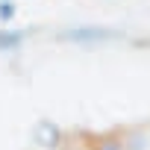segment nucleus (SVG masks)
Segmentation results:
<instances>
[{"instance_id": "obj_1", "label": "nucleus", "mask_w": 150, "mask_h": 150, "mask_svg": "<svg viewBox=\"0 0 150 150\" xmlns=\"http://www.w3.org/2000/svg\"><path fill=\"white\" fill-rule=\"evenodd\" d=\"M33 138H35L38 144H44V147H56L62 135H59V127H56V124H50V121H38Z\"/></svg>"}, {"instance_id": "obj_2", "label": "nucleus", "mask_w": 150, "mask_h": 150, "mask_svg": "<svg viewBox=\"0 0 150 150\" xmlns=\"http://www.w3.org/2000/svg\"><path fill=\"white\" fill-rule=\"evenodd\" d=\"M91 150H124L121 132H103V135H94Z\"/></svg>"}, {"instance_id": "obj_3", "label": "nucleus", "mask_w": 150, "mask_h": 150, "mask_svg": "<svg viewBox=\"0 0 150 150\" xmlns=\"http://www.w3.org/2000/svg\"><path fill=\"white\" fill-rule=\"evenodd\" d=\"M121 141H124V150H144L147 147V135L141 129H124Z\"/></svg>"}, {"instance_id": "obj_4", "label": "nucleus", "mask_w": 150, "mask_h": 150, "mask_svg": "<svg viewBox=\"0 0 150 150\" xmlns=\"http://www.w3.org/2000/svg\"><path fill=\"white\" fill-rule=\"evenodd\" d=\"M112 30H77V33H65V38H112Z\"/></svg>"}]
</instances>
